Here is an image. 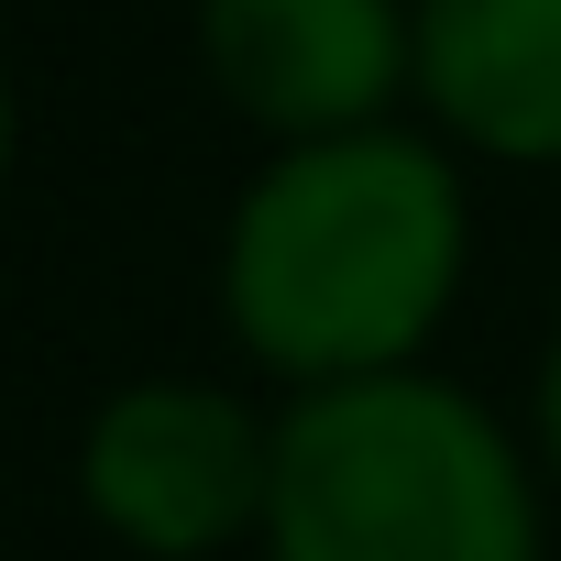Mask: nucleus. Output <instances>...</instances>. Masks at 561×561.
<instances>
[{
  "label": "nucleus",
  "instance_id": "1",
  "mask_svg": "<svg viewBox=\"0 0 561 561\" xmlns=\"http://www.w3.org/2000/svg\"><path fill=\"white\" fill-rule=\"evenodd\" d=\"M473 198L408 122L275 144L220 231V320L275 386H353L430 353L462 298Z\"/></svg>",
  "mask_w": 561,
  "mask_h": 561
},
{
  "label": "nucleus",
  "instance_id": "2",
  "mask_svg": "<svg viewBox=\"0 0 561 561\" xmlns=\"http://www.w3.org/2000/svg\"><path fill=\"white\" fill-rule=\"evenodd\" d=\"M264 561H539V473L430 364L298 386L275 408Z\"/></svg>",
  "mask_w": 561,
  "mask_h": 561
},
{
  "label": "nucleus",
  "instance_id": "3",
  "mask_svg": "<svg viewBox=\"0 0 561 561\" xmlns=\"http://www.w3.org/2000/svg\"><path fill=\"white\" fill-rule=\"evenodd\" d=\"M264 484H275V419L198 375L122 386L78 440L89 517L144 561H209L231 539H264Z\"/></svg>",
  "mask_w": 561,
  "mask_h": 561
},
{
  "label": "nucleus",
  "instance_id": "4",
  "mask_svg": "<svg viewBox=\"0 0 561 561\" xmlns=\"http://www.w3.org/2000/svg\"><path fill=\"white\" fill-rule=\"evenodd\" d=\"M198 56L264 144L364 133L408 100V0H198Z\"/></svg>",
  "mask_w": 561,
  "mask_h": 561
},
{
  "label": "nucleus",
  "instance_id": "5",
  "mask_svg": "<svg viewBox=\"0 0 561 561\" xmlns=\"http://www.w3.org/2000/svg\"><path fill=\"white\" fill-rule=\"evenodd\" d=\"M408 89L462 154L561 165V0H408Z\"/></svg>",
  "mask_w": 561,
  "mask_h": 561
},
{
  "label": "nucleus",
  "instance_id": "6",
  "mask_svg": "<svg viewBox=\"0 0 561 561\" xmlns=\"http://www.w3.org/2000/svg\"><path fill=\"white\" fill-rule=\"evenodd\" d=\"M539 462H550V484H561V342H550V364H539Z\"/></svg>",
  "mask_w": 561,
  "mask_h": 561
},
{
  "label": "nucleus",
  "instance_id": "7",
  "mask_svg": "<svg viewBox=\"0 0 561 561\" xmlns=\"http://www.w3.org/2000/svg\"><path fill=\"white\" fill-rule=\"evenodd\" d=\"M12 122L23 111H12V56H0V187H12Z\"/></svg>",
  "mask_w": 561,
  "mask_h": 561
}]
</instances>
